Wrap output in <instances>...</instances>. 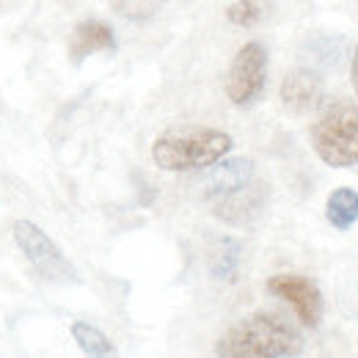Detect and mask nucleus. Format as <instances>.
I'll list each match as a JSON object with an SVG mask.
<instances>
[{
  "label": "nucleus",
  "instance_id": "f257e3e1",
  "mask_svg": "<svg viewBox=\"0 0 358 358\" xmlns=\"http://www.w3.org/2000/svg\"><path fill=\"white\" fill-rule=\"evenodd\" d=\"M301 353V331L275 312H254L243 317L215 345V356L221 358H292Z\"/></svg>",
  "mask_w": 358,
  "mask_h": 358
},
{
  "label": "nucleus",
  "instance_id": "f03ea898",
  "mask_svg": "<svg viewBox=\"0 0 358 358\" xmlns=\"http://www.w3.org/2000/svg\"><path fill=\"white\" fill-rule=\"evenodd\" d=\"M231 135L215 127H174L155 138L152 160L163 171H201L231 152Z\"/></svg>",
  "mask_w": 358,
  "mask_h": 358
},
{
  "label": "nucleus",
  "instance_id": "7ed1b4c3",
  "mask_svg": "<svg viewBox=\"0 0 358 358\" xmlns=\"http://www.w3.org/2000/svg\"><path fill=\"white\" fill-rule=\"evenodd\" d=\"M314 155L331 169L358 166V108L345 99L320 105L309 130Z\"/></svg>",
  "mask_w": 358,
  "mask_h": 358
},
{
  "label": "nucleus",
  "instance_id": "20e7f679",
  "mask_svg": "<svg viewBox=\"0 0 358 358\" xmlns=\"http://www.w3.org/2000/svg\"><path fill=\"white\" fill-rule=\"evenodd\" d=\"M14 243L25 254L31 268L45 281H50V284H75L78 281V273L72 268V262L50 240V234L42 226L31 224V221H17L14 224Z\"/></svg>",
  "mask_w": 358,
  "mask_h": 358
},
{
  "label": "nucleus",
  "instance_id": "39448f33",
  "mask_svg": "<svg viewBox=\"0 0 358 358\" xmlns=\"http://www.w3.org/2000/svg\"><path fill=\"white\" fill-rule=\"evenodd\" d=\"M268 86V50L259 42H245L231 58L226 75V96L237 108H251Z\"/></svg>",
  "mask_w": 358,
  "mask_h": 358
},
{
  "label": "nucleus",
  "instance_id": "423d86ee",
  "mask_svg": "<svg viewBox=\"0 0 358 358\" xmlns=\"http://www.w3.org/2000/svg\"><path fill=\"white\" fill-rule=\"evenodd\" d=\"M268 292L275 295V298H281V301H287L306 328H314L322 320V295H320V289H317V284H314L312 278L292 275V273L270 275Z\"/></svg>",
  "mask_w": 358,
  "mask_h": 358
},
{
  "label": "nucleus",
  "instance_id": "0eeeda50",
  "mask_svg": "<svg viewBox=\"0 0 358 358\" xmlns=\"http://www.w3.org/2000/svg\"><path fill=\"white\" fill-rule=\"evenodd\" d=\"M201 171L204 174L196 182L199 193L210 201H218L254 182V160L251 157H221Z\"/></svg>",
  "mask_w": 358,
  "mask_h": 358
},
{
  "label": "nucleus",
  "instance_id": "6e6552de",
  "mask_svg": "<svg viewBox=\"0 0 358 358\" xmlns=\"http://www.w3.org/2000/svg\"><path fill=\"white\" fill-rule=\"evenodd\" d=\"M281 102L289 113L295 116H306V113H314L320 110L322 105V78L320 72L312 69V66H298V69H289L281 80Z\"/></svg>",
  "mask_w": 358,
  "mask_h": 358
},
{
  "label": "nucleus",
  "instance_id": "1a4fd4ad",
  "mask_svg": "<svg viewBox=\"0 0 358 358\" xmlns=\"http://www.w3.org/2000/svg\"><path fill=\"white\" fill-rule=\"evenodd\" d=\"M116 34L108 22L102 20H86L80 25H75L72 36H69V58L75 64H80L83 58H89L94 52H116Z\"/></svg>",
  "mask_w": 358,
  "mask_h": 358
},
{
  "label": "nucleus",
  "instance_id": "9d476101",
  "mask_svg": "<svg viewBox=\"0 0 358 358\" xmlns=\"http://www.w3.org/2000/svg\"><path fill=\"white\" fill-rule=\"evenodd\" d=\"M262 204H265V190L245 185L243 190H237V193L224 196V199L215 201V215L221 221H226V224L243 226V224H251L259 215Z\"/></svg>",
  "mask_w": 358,
  "mask_h": 358
},
{
  "label": "nucleus",
  "instance_id": "9b49d317",
  "mask_svg": "<svg viewBox=\"0 0 358 358\" xmlns=\"http://www.w3.org/2000/svg\"><path fill=\"white\" fill-rule=\"evenodd\" d=\"M325 218L339 231H348L358 224V190L356 187H336L325 201Z\"/></svg>",
  "mask_w": 358,
  "mask_h": 358
},
{
  "label": "nucleus",
  "instance_id": "f8f14e48",
  "mask_svg": "<svg viewBox=\"0 0 358 358\" xmlns=\"http://www.w3.org/2000/svg\"><path fill=\"white\" fill-rule=\"evenodd\" d=\"M275 3L273 0H234L226 8V20L237 28H257L273 14Z\"/></svg>",
  "mask_w": 358,
  "mask_h": 358
},
{
  "label": "nucleus",
  "instance_id": "ddd939ff",
  "mask_svg": "<svg viewBox=\"0 0 358 358\" xmlns=\"http://www.w3.org/2000/svg\"><path fill=\"white\" fill-rule=\"evenodd\" d=\"M69 331H72V339L78 342V348H80L86 356L102 358V356H113V353H116L113 342H110L96 325H91L86 320H75Z\"/></svg>",
  "mask_w": 358,
  "mask_h": 358
},
{
  "label": "nucleus",
  "instance_id": "4468645a",
  "mask_svg": "<svg viewBox=\"0 0 358 358\" xmlns=\"http://www.w3.org/2000/svg\"><path fill=\"white\" fill-rule=\"evenodd\" d=\"M240 268V243L234 237H221L218 243V251L210 262V273L218 278V281H234Z\"/></svg>",
  "mask_w": 358,
  "mask_h": 358
},
{
  "label": "nucleus",
  "instance_id": "2eb2a0df",
  "mask_svg": "<svg viewBox=\"0 0 358 358\" xmlns=\"http://www.w3.org/2000/svg\"><path fill=\"white\" fill-rule=\"evenodd\" d=\"M306 52L314 55L312 58L314 64H320V66L328 64V66H331V64H336V58H339V42H336V39H325V42L317 39V42H312V45L306 47Z\"/></svg>",
  "mask_w": 358,
  "mask_h": 358
},
{
  "label": "nucleus",
  "instance_id": "dca6fc26",
  "mask_svg": "<svg viewBox=\"0 0 358 358\" xmlns=\"http://www.w3.org/2000/svg\"><path fill=\"white\" fill-rule=\"evenodd\" d=\"M350 78H353V89H356V96H358V45L353 50V64H350Z\"/></svg>",
  "mask_w": 358,
  "mask_h": 358
}]
</instances>
